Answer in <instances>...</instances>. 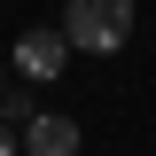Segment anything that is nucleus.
I'll return each instance as SVG.
<instances>
[{"instance_id": "20e7f679", "label": "nucleus", "mask_w": 156, "mask_h": 156, "mask_svg": "<svg viewBox=\"0 0 156 156\" xmlns=\"http://www.w3.org/2000/svg\"><path fill=\"white\" fill-rule=\"evenodd\" d=\"M0 117H8V125H16V133H23V125H31V94H23V86H16V78H8V86H0Z\"/></svg>"}, {"instance_id": "f257e3e1", "label": "nucleus", "mask_w": 156, "mask_h": 156, "mask_svg": "<svg viewBox=\"0 0 156 156\" xmlns=\"http://www.w3.org/2000/svg\"><path fill=\"white\" fill-rule=\"evenodd\" d=\"M62 39H70V55H117L133 39V0H70Z\"/></svg>"}, {"instance_id": "7ed1b4c3", "label": "nucleus", "mask_w": 156, "mask_h": 156, "mask_svg": "<svg viewBox=\"0 0 156 156\" xmlns=\"http://www.w3.org/2000/svg\"><path fill=\"white\" fill-rule=\"evenodd\" d=\"M23 156H78V117L39 109L31 125H23Z\"/></svg>"}, {"instance_id": "39448f33", "label": "nucleus", "mask_w": 156, "mask_h": 156, "mask_svg": "<svg viewBox=\"0 0 156 156\" xmlns=\"http://www.w3.org/2000/svg\"><path fill=\"white\" fill-rule=\"evenodd\" d=\"M23 140H16V125H8V117H0V156H16Z\"/></svg>"}, {"instance_id": "423d86ee", "label": "nucleus", "mask_w": 156, "mask_h": 156, "mask_svg": "<svg viewBox=\"0 0 156 156\" xmlns=\"http://www.w3.org/2000/svg\"><path fill=\"white\" fill-rule=\"evenodd\" d=\"M0 86H8V62H0Z\"/></svg>"}, {"instance_id": "f03ea898", "label": "nucleus", "mask_w": 156, "mask_h": 156, "mask_svg": "<svg viewBox=\"0 0 156 156\" xmlns=\"http://www.w3.org/2000/svg\"><path fill=\"white\" fill-rule=\"evenodd\" d=\"M62 62H70V39H62V23L16 31V78H23V86H47V78H62Z\"/></svg>"}]
</instances>
